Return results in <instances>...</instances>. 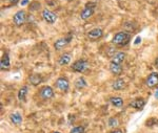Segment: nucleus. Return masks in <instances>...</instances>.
I'll use <instances>...</instances> for the list:
<instances>
[{"mask_svg": "<svg viewBox=\"0 0 158 133\" xmlns=\"http://www.w3.org/2000/svg\"><path fill=\"white\" fill-rule=\"evenodd\" d=\"M68 1H70V0H68Z\"/></svg>", "mask_w": 158, "mask_h": 133, "instance_id": "nucleus-33", "label": "nucleus"}, {"mask_svg": "<svg viewBox=\"0 0 158 133\" xmlns=\"http://www.w3.org/2000/svg\"><path fill=\"white\" fill-rule=\"evenodd\" d=\"M102 35H103V30L101 29H98V27L91 29L90 32L88 33V37L90 38L91 40H97L99 38L102 37Z\"/></svg>", "mask_w": 158, "mask_h": 133, "instance_id": "nucleus-10", "label": "nucleus"}, {"mask_svg": "<svg viewBox=\"0 0 158 133\" xmlns=\"http://www.w3.org/2000/svg\"><path fill=\"white\" fill-rule=\"evenodd\" d=\"M71 40H72V36H68V37H65V38H61V39H58L54 43L55 49L56 50L62 49L63 47H65L69 44V43L71 42Z\"/></svg>", "mask_w": 158, "mask_h": 133, "instance_id": "nucleus-6", "label": "nucleus"}, {"mask_svg": "<svg viewBox=\"0 0 158 133\" xmlns=\"http://www.w3.org/2000/svg\"><path fill=\"white\" fill-rule=\"evenodd\" d=\"M29 2H30V0H22V1H21V6H27Z\"/></svg>", "mask_w": 158, "mask_h": 133, "instance_id": "nucleus-26", "label": "nucleus"}, {"mask_svg": "<svg viewBox=\"0 0 158 133\" xmlns=\"http://www.w3.org/2000/svg\"><path fill=\"white\" fill-rule=\"evenodd\" d=\"M146 125L148 127H152V126H155L157 125L158 126V119H155V117H152V119H149L148 121L146 122Z\"/></svg>", "mask_w": 158, "mask_h": 133, "instance_id": "nucleus-23", "label": "nucleus"}, {"mask_svg": "<svg viewBox=\"0 0 158 133\" xmlns=\"http://www.w3.org/2000/svg\"><path fill=\"white\" fill-rule=\"evenodd\" d=\"M10 1H11L12 3H17V2H18L19 0H10Z\"/></svg>", "mask_w": 158, "mask_h": 133, "instance_id": "nucleus-29", "label": "nucleus"}, {"mask_svg": "<svg viewBox=\"0 0 158 133\" xmlns=\"http://www.w3.org/2000/svg\"><path fill=\"white\" fill-rule=\"evenodd\" d=\"M25 20H27V13L24 11H22V10L17 12L16 14L14 15V17H13V21H14L16 26H21V25H23Z\"/></svg>", "mask_w": 158, "mask_h": 133, "instance_id": "nucleus-4", "label": "nucleus"}, {"mask_svg": "<svg viewBox=\"0 0 158 133\" xmlns=\"http://www.w3.org/2000/svg\"><path fill=\"white\" fill-rule=\"evenodd\" d=\"M112 87H113L115 90H121L126 87V83L122 79H118V80L114 81L113 84H112Z\"/></svg>", "mask_w": 158, "mask_h": 133, "instance_id": "nucleus-16", "label": "nucleus"}, {"mask_svg": "<svg viewBox=\"0 0 158 133\" xmlns=\"http://www.w3.org/2000/svg\"><path fill=\"white\" fill-rule=\"evenodd\" d=\"M109 67H110V71H111L112 73H114V75H116V76H119L122 72L121 64H116V63L111 62V63H110Z\"/></svg>", "mask_w": 158, "mask_h": 133, "instance_id": "nucleus-11", "label": "nucleus"}, {"mask_svg": "<svg viewBox=\"0 0 158 133\" xmlns=\"http://www.w3.org/2000/svg\"><path fill=\"white\" fill-rule=\"evenodd\" d=\"M146 84L148 87H150V88H153V87L157 86L158 85V73L152 72L151 75L148 76Z\"/></svg>", "mask_w": 158, "mask_h": 133, "instance_id": "nucleus-8", "label": "nucleus"}, {"mask_svg": "<svg viewBox=\"0 0 158 133\" xmlns=\"http://www.w3.org/2000/svg\"><path fill=\"white\" fill-rule=\"evenodd\" d=\"M71 67H72V69L74 71H76V72H83V71L89 67V62L86 60L81 59V60L75 61V62L72 64Z\"/></svg>", "mask_w": 158, "mask_h": 133, "instance_id": "nucleus-3", "label": "nucleus"}, {"mask_svg": "<svg viewBox=\"0 0 158 133\" xmlns=\"http://www.w3.org/2000/svg\"><path fill=\"white\" fill-rule=\"evenodd\" d=\"M75 87L77 89H82L85 88V87H86V82L85 79L82 78V76H80V78H78L77 80L75 81Z\"/></svg>", "mask_w": 158, "mask_h": 133, "instance_id": "nucleus-21", "label": "nucleus"}, {"mask_svg": "<svg viewBox=\"0 0 158 133\" xmlns=\"http://www.w3.org/2000/svg\"><path fill=\"white\" fill-rule=\"evenodd\" d=\"M130 106L133 107V108H135V109H140V110H141L144 106H146V101H144L143 99L134 100V101H132L131 103H130Z\"/></svg>", "mask_w": 158, "mask_h": 133, "instance_id": "nucleus-12", "label": "nucleus"}, {"mask_svg": "<svg viewBox=\"0 0 158 133\" xmlns=\"http://www.w3.org/2000/svg\"><path fill=\"white\" fill-rule=\"evenodd\" d=\"M41 16L43 18V20H44L47 23H50V24L55 23V21L57 20V15H56L55 13L49 11V10H43Z\"/></svg>", "mask_w": 158, "mask_h": 133, "instance_id": "nucleus-5", "label": "nucleus"}, {"mask_svg": "<svg viewBox=\"0 0 158 133\" xmlns=\"http://www.w3.org/2000/svg\"><path fill=\"white\" fill-rule=\"evenodd\" d=\"M0 66H1V69L2 70H7L11 66V63H10V57L7 53H4L2 56L1 59V62H0Z\"/></svg>", "mask_w": 158, "mask_h": 133, "instance_id": "nucleus-14", "label": "nucleus"}, {"mask_svg": "<svg viewBox=\"0 0 158 133\" xmlns=\"http://www.w3.org/2000/svg\"><path fill=\"white\" fill-rule=\"evenodd\" d=\"M27 90H29V88H27V86H23L21 87V88L19 89L18 91V99L20 101H25V98H27Z\"/></svg>", "mask_w": 158, "mask_h": 133, "instance_id": "nucleus-18", "label": "nucleus"}, {"mask_svg": "<svg viewBox=\"0 0 158 133\" xmlns=\"http://www.w3.org/2000/svg\"><path fill=\"white\" fill-rule=\"evenodd\" d=\"M110 133H123V132H122V130H120V129H116V130H114V131H112Z\"/></svg>", "mask_w": 158, "mask_h": 133, "instance_id": "nucleus-27", "label": "nucleus"}, {"mask_svg": "<svg viewBox=\"0 0 158 133\" xmlns=\"http://www.w3.org/2000/svg\"><path fill=\"white\" fill-rule=\"evenodd\" d=\"M140 41H141V38H140V37H137V38H136V41H135V44H138V43H140Z\"/></svg>", "mask_w": 158, "mask_h": 133, "instance_id": "nucleus-28", "label": "nucleus"}, {"mask_svg": "<svg viewBox=\"0 0 158 133\" xmlns=\"http://www.w3.org/2000/svg\"><path fill=\"white\" fill-rule=\"evenodd\" d=\"M71 59H72V56H71V53H64V55H62L59 58V60H58V63H59V65H61V66L68 65V64L71 62Z\"/></svg>", "mask_w": 158, "mask_h": 133, "instance_id": "nucleus-15", "label": "nucleus"}, {"mask_svg": "<svg viewBox=\"0 0 158 133\" xmlns=\"http://www.w3.org/2000/svg\"><path fill=\"white\" fill-rule=\"evenodd\" d=\"M70 133H85V127L82 126H78V127H74L71 130Z\"/></svg>", "mask_w": 158, "mask_h": 133, "instance_id": "nucleus-24", "label": "nucleus"}, {"mask_svg": "<svg viewBox=\"0 0 158 133\" xmlns=\"http://www.w3.org/2000/svg\"><path fill=\"white\" fill-rule=\"evenodd\" d=\"M56 86H57L61 91H67V90H69L70 83H69L68 79L59 78V79H57V81H56Z\"/></svg>", "mask_w": 158, "mask_h": 133, "instance_id": "nucleus-9", "label": "nucleus"}, {"mask_svg": "<svg viewBox=\"0 0 158 133\" xmlns=\"http://www.w3.org/2000/svg\"><path fill=\"white\" fill-rule=\"evenodd\" d=\"M30 82L32 83V85H38V84H40L42 82V78L40 75H37V73H35V75H32L30 76Z\"/></svg>", "mask_w": 158, "mask_h": 133, "instance_id": "nucleus-17", "label": "nucleus"}, {"mask_svg": "<svg viewBox=\"0 0 158 133\" xmlns=\"http://www.w3.org/2000/svg\"><path fill=\"white\" fill-rule=\"evenodd\" d=\"M40 6H41V4L38 1H33L30 3V11H32V12L38 11V10L40 9Z\"/></svg>", "mask_w": 158, "mask_h": 133, "instance_id": "nucleus-22", "label": "nucleus"}, {"mask_svg": "<svg viewBox=\"0 0 158 133\" xmlns=\"http://www.w3.org/2000/svg\"><path fill=\"white\" fill-rule=\"evenodd\" d=\"M96 7V3L95 2H88L85 4V7L83 9V11L81 12L80 14V18L82 20H86L90 17H92V15L94 14V10Z\"/></svg>", "mask_w": 158, "mask_h": 133, "instance_id": "nucleus-2", "label": "nucleus"}, {"mask_svg": "<svg viewBox=\"0 0 158 133\" xmlns=\"http://www.w3.org/2000/svg\"><path fill=\"white\" fill-rule=\"evenodd\" d=\"M108 125L110 127H115L118 125V121H117V119H115V117H111L108 122Z\"/></svg>", "mask_w": 158, "mask_h": 133, "instance_id": "nucleus-25", "label": "nucleus"}, {"mask_svg": "<svg viewBox=\"0 0 158 133\" xmlns=\"http://www.w3.org/2000/svg\"><path fill=\"white\" fill-rule=\"evenodd\" d=\"M110 102H111V104L113 105V106L115 107H122V105H123V100L122 98H119V96H114V98H111L110 100Z\"/></svg>", "mask_w": 158, "mask_h": 133, "instance_id": "nucleus-19", "label": "nucleus"}, {"mask_svg": "<svg viewBox=\"0 0 158 133\" xmlns=\"http://www.w3.org/2000/svg\"><path fill=\"white\" fill-rule=\"evenodd\" d=\"M130 39H131V35L127 32H119L113 37V44L116 45H127L130 42Z\"/></svg>", "mask_w": 158, "mask_h": 133, "instance_id": "nucleus-1", "label": "nucleus"}, {"mask_svg": "<svg viewBox=\"0 0 158 133\" xmlns=\"http://www.w3.org/2000/svg\"><path fill=\"white\" fill-rule=\"evenodd\" d=\"M40 96L43 100H50L54 96V90H53L52 87L50 86H44L40 90Z\"/></svg>", "mask_w": 158, "mask_h": 133, "instance_id": "nucleus-7", "label": "nucleus"}, {"mask_svg": "<svg viewBox=\"0 0 158 133\" xmlns=\"http://www.w3.org/2000/svg\"><path fill=\"white\" fill-rule=\"evenodd\" d=\"M10 119H11V121L13 122V124H15V125H20L22 123V117H21V115H20L19 113L11 114Z\"/></svg>", "mask_w": 158, "mask_h": 133, "instance_id": "nucleus-20", "label": "nucleus"}, {"mask_svg": "<svg viewBox=\"0 0 158 133\" xmlns=\"http://www.w3.org/2000/svg\"><path fill=\"white\" fill-rule=\"evenodd\" d=\"M155 66H156V67H158V58L156 59V60H155Z\"/></svg>", "mask_w": 158, "mask_h": 133, "instance_id": "nucleus-30", "label": "nucleus"}, {"mask_svg": "<svg viewBox=\"0 0 158 133\" xmlns=\"http://www.w3.org/2000/svg\"><path fill=\"white\" fill-rule=\"evenodd\" d=\"M124 59H126V53H122V52H119V53H116L115 55L112 57L111 62L116 63V64H121L124 61Z\"/></svg>", "mask_w": 158, "mask_h": 133, "instance_id": "nucleus-13", "label": "nucleus"}, {"mask_svg": "<svg viewBox=\"0 0 158 133\" xmlns=\"http://www.w3.org/2000/svg\"><path fill=\"white\" fill-rule=\"evenodd\" d=\"M155 98H156V99H158V89H157L156 93H155Z\"/></svg>", "mask_w": 158, "mask_h": 133, "instance_id": "nucleus-31", "label": "nucleus"}, {"mask_svg": "<svg viewBox=\"0 0 158 133\" xmlns=\"http://www.w3.org/2000/svg\"><path fill=\"white\" fill-rule=\"evenodd\" d=\"M54 133H60V132H57V131H56V132H54Z\"/></svg>", "mask_w": 158, "mask_h": 133, "instance_id": "nucleus-32", "label": "nucleus"}]
</instances>
